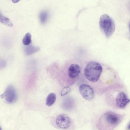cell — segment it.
Returning <instances> with one entry per match:
<instances>
[{"label":"cell","mask_w":130,"mask_h":130,"mask_svg":"<svg viewBox=\"0 0 130 130\" xmlns=\"http://www.w3.org/2000/svg\"><path fill=\"white\" fill-rule=\"evenodd\" d=\"M34 47L32 46H28L24 48V52L27 55H30L35 52L32 49Z\"/></svg>","instance_id":"13"},{"label":"cell","mask_w":130,"mask_h":130,"mask_svg":"<svg viewBox=\"0 0 130 130\" xmlns=\"http://www.w3.org/2000/svg\"><path fill=\"white\" fill-rule=\"evenodd\" d=\"M0 22L3 24L9 27H12L13 24L10 20L4 16L0 12Z\"/></svg>","instance_id":"10"},{"label":"cell","mask_w":130,"mask_h":130,"mask_svg":"<svg viewBox=\"0 0 130 130\" xmlns=\"http://www.w3.org/2000/svg\"><path fill=\"white\" fill-rule=\"evenodd\" d=\"M56 123L58 127L64 129L70 127L71 121L69 117L67 115L62 114L59 115L57 117Z\"/></svg>","instance_id":"7"},{"label":"cell","mask_w":130,"mask_h":130,"mask_svg":"<svg viewBox=\"0 0 130 130\" xmlns=\"http://www.w3.org/2000/svg\"><path fill=\"white\" fill-rule=\"evenodd\" d=\"M48 16V13L46 11H43L40 12L39 17L41 22L42 23H45L47 20Z\"/></svg>","instance_id":"12"},{"label":"cell","mask_w":130,"mask_h":130,"mask_svg":"<svg viewBox=\"0 0 130 130\" xmlns=\"http://www.w3.org/2000/svg\"><path fill=\"white\" fill-rule=\"evenodd\" d=\"M1 97L4 98L9 103L14 102L17 99V94L14 87L12 85L8 86Z\"/></svg>","instance_id":"6"},{"label":"cell","mask_w":130,"mask_h":130,"mask_svg":"<svg viewBox=\"0 0 130 130\" xmlns=\"http://www.w3.org/2000/svg\"><path fill=\"white\" fill-rule=\"evenodd\" d=\"M116 106L120 109L125 108L130 102V99L126 93L122 91L118 92L115 98Z\"/></svg>","instance_id":"4"},{"label":"cell","mask_w":130,"mask_h":130,"mask_svg":"<svg viewBox=\"0 0 130 130\" xmlns=\"http://www.w3.org/2000/svg\"><path fill=\"white\" fill-rule=\"evenodd\" d=\"M79 92L82 96L87 100H92L94 97L95 93L92 88L86 84L80 85L79 88Z\"/></svg>","instance_id":"5"},{"label":"cell","mask_w":130,"mask_h":130,"mask_svg":"<svg viewBox=\"0 0 130 130\" xmlns=\"http://www.w3.org/2000/svg\"><path fill=\"white\" fill-rule=\"evenodd\" d=\"M56 100V95L54 93L49 94L46 99V104L48 106H50L53 105L55 102Z\"/></svg>","instance_id":"9"},{"label":"cell","mask_w":130,"mask_h":130,"mask_svg":"<svg viewBox=\"0 0 130 130\" xmlns=\"http://www.w3.org/2000/svg\"><path fill=\"white\" fill-rule=\"evenodd\" d=\"M99 25L101 30L107 38L111 36L115 30L114 22L113 20L107 14H103L101 17Z\"/></svg>","instance_id":"2"},{"label":"cell","mask_w":130,"mask_h":130,"mask_svg":"<svg viewBox=\"0 0 130 130\" xmlns=\"http://www.w3.org/2000/svg\"><path fill=\"white\" fill-rule=\"evenodd\" d=\"M103 70L102 67L99 63L94 61L88 63L84 70V74L87 79L92 83L99 80Z\"/></svg>","instance_id":"1"},{"label":"cell","mask_w":130,"mask_h":130,"mask_svg":"<svg viewBox=\"0 0 130 130\" xmlns=\"http://www.w3.org/2000/svg\"><path fill=\"white\" fill-rule=\"evenodd\" d=\"M31 36L29 32L27 33L22 40L23 44L25 45H29L31 42Z\"/></svg>","instance_id":"11"},{"label":"cell","mask_w":130,"mask_h":130,"mask_svg":"<svg viewBox=\"0 0 130 130\" xmlns=\"http://www.w3.org/2000/svg\"><path fill=\"white\" fill-rule=\"evenodd\" d=\"M1 129V128L0 127V129Z\"/></svg>","instance_id":"16"},{"label":"cell","mask_w":130,"mask_h":130,"mask_svg":"<svg viewBox=\"0 0 130 130\" xmlns=\"http://www.w3.org/2000/svg\"><path fill=\"white\" fill-rule=\"evenodd\" d=\"M71 88L69 86L64 87L61 90V95L62 96L65 95L69 92Z\"/></svg>","instance_id":"14"},{"label":"cell","mask_w":130,"mask_h":130,"mask_svg":"<svg viewBox=\"0 0 130 130\" xmlns=\"http://www.w3.org/2000/svg\"><path fill=\"white\" fill-rule=\"evenodd\" d=\"M20 0H12V2L14 3H15L18 2Z\"/></svg>","instance_id":"15"},{"label":"cell","mask_w":130,"mask_h":130,"mask_svg":"<svg viewBox=\"0 0 130 130\" xmlns=\"http://www.w3.org/2000/svg\"><path fill=\"white\" fill-rule=\"evenodd\" d=\"M103 118L106 125L113 127L117 126L121 120L120 115L111 112H108L105 113Z\"/></svg>","instance_id":"3"},{"label":"cell","mask_w":130,"mask_h":130,"mask_svg":"<svg viewBox=\"0 0 130 130\" xmlns=\"http://www.w3.org/2000/svg\"><path fill=\"white\" fill-rule=\"evenodd\" d=\"M80 71V67L78 65L72 64L68 69V74L69 77L73 79L76 78L79 76Z\"/></svg>","instance_id":"8"}]
</instances>
